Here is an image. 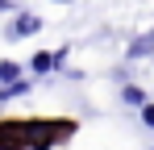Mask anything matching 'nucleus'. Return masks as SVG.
I'll return each instance as SVG.
<instances>
[{"mask_svg":"<svg viewBox=\"0 0 154 150\" xmlns=\"http://www.w3.org/2000/svg\"><path fill=\"white\" fill-rule=\"evenodd\" d=\"M71 121H21V142L25 150H50L63 138H71Z\"/></svg>","mask_w":154,"mask_h":150,"instance_id":"f257e3e1","label":"nucleus"},{"mask_svg":"<svg viewBox=\"0 0 154 150\" xmlns=\"http://www.w3.org/2000/svg\"><path fill=\"white\" fill-rule=\"evenodd\" d=\"M38 29H42V17H33V13H21L17 21L8 25V33H4V38H8V42H17V38H25V33H38Z\"/></svg>","mask_w":154,"mask_h":150,"instance_id":"f03ea898","label":"nucleus"},{"mask_svg":"<svg viewBox=\"0 0 154 150\" xmlns=\"http://www.w3.org/2000/svg\"><path fill=\"white\" fill-rule=\"evenodd\" d=\"M0 150H25V142H21V121L0 125Z\"/></svg>","mask_w":154,"mask_h":150,"instance_id":"7ed1b4c3","label":"nucleus"},{"mask_svg":"<svg viewBox=\"0 0 154 150\" xmlns=\"http://www.w3.org/2000/svg\"><path fill=\"white\" fill-rule=\"evenodd\" d=\"M29 92V83L25 79H13V83H0V104H8L13 96H25Z\"/></svg>","mask_w":154,"mask_h":150,"instance_id":"20e7f679","label":"nucleus"},{"mask_svg":"<svg viewBox=\"0 0 154 150\" xmlns=\"http://www.w3.org/2000/svg\"><path fill=\"white\" fill-rule=\"evenodd\" d=\"M50 67H54V54H46V50H38V54L29 58V71H33V75H46Z\"/></svg>","mask_w":154,"mask_h":150,"instance_id":"39448f33","label":"nucleus"},{"mask_svg":"<svg viewBox=\"0 0 154 150\" xmlns=\"http://www.w3.org/2000/svg\"><path fill=\"white\" fill-rule=\"evenodd\" d=\"M121 96H125V104H133V108H142V104H146V92H142V88H133V83H125V88H121Z\"/></svg>","mask_w":154,"mask_h":150,"instance_id":"423d86ee","label":"nucleus"},{"mask_svg":"<svg viewBox=\"0 0 154 150\" xmlns=\"http://www.w3.org/2000/svg\"><path fill=\"white\" fill-rule=\"evenodd\" d=\"M142 54H154V38H137V42H129V58H142Z\"/></svg>","mask_w":154,"mask_h":150,"instance_id":"0eeeda50","label":"nucleus"},{"mask_svg":"<svg viewBox=\"0 0 154 150\" xmlns=\"http://www.w3.org/2000/svg\"><path fill=\"white\" fill-rule=\"evenodd\" d=\"M21 79V63H0V83H13Z\"/></svg>","mask_w":154,"mask_h":150,"instance_id":"6e6552de","label":"nucleus"},{"mask_svg":"<svg viewBox=\"0 0 154 150\" xmlns=\"http://www.w3.org/2000/svg\"><path fill=\"white\" fill-rule=\"evenodd\" d=\"M142 121H146V125H150V129H154V104H150V100L142 104Z\"/></svg>","mask_w":154,"mask_h":150,"instance_id":"1a4fd4ad","label":"nucleus"},{"mask_svg":"<svg viewBox=\"0 0 154 150\" xmlns=\"http://www.w3.org/2000/svg\"><path fill=\"white\" fill-rule=\"evenodd\" d=\"M4 8H13V0H0V13H4Z\"/></svg>","mask_w":154,"mask_h":150,"instance_id":"9d476101","label":"nucleus"}]
</instances>
